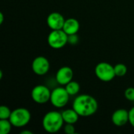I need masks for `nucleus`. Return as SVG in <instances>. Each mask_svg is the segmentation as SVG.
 <instances>
[{
  "mask_svg": "<svg viewBox=\"0 0 134 134\" xmlns=\"http://www.w3.org/2000/svg\"><path fill=\"white\" fill-rule=\"evenodd\" d=\"M72 108L80 117H90L97 112L98 103L93 97L88 94H81L75 98Z\"/></svg>",
  "mask_w": 134,
  "mask_h": 134,
  "instance_id": "obj_1",
  "label": "nucleus"
},
{
  "mask_svg": "<svg viewBox=\"0 0 134 134\" xmlns=\"http://www.w3.org/2000/svg\"><path fill=\"white\" fill-rule=\"evenodd\" d=\"M64 121L61 112L51 111L47 112L42 119V127L44 130L49 133H55L59 132L64 126Z\"/></svg>",
  "mask_w": 134,
  "mask_h": 134,
  "instance_id": "obj_2",
  "label": "nucleus"
},
{
  "mask_svg": "<svg viewBox=\"0 0 134 134\" xmlns=\"http://www.w3.org/2000/svg\"><path fill=\"white\" fill-rule=\"evenodd\" d=\"M31 119V112L25 108H18L12 111L9 117V121L13 126L20 128L27 126Z\"/></svg>",
  "mask_w": 134,
  "mask_h": 134,
  "instance_id": "obj_3",
  "label": "nucleus"
},
{
  "mask_svg": "<svg viewBox=\"0 0 134 134\" xmlns=\"http://www.w3.org/2000/svg\"><path fill=\"white\" fill-rule=\"evenodd\" d=\"M47 42L51 48L54 49H60L68 43V35L63 29L52 30L47 37Z\"/></svg>",
  "mask_w": 134,
  "mask_h": 134,
  "instance_id": "obj_4",
  "label": "nucleus"
},
{
  "mask_svg": "<svg viewBox=\"0 0 134 134\" xmlns=\"http://www.w3.org/2000/svg\"><path fill=\"white\" fill-rule=\"evenodd\" d=\"M94 71L97 79L102 82H111L116 76L114 66L107 62L98 63L96 65Z\"/></svg>",
  "mask_w": 134,
  "mask_h": 134,
  "instance_id": "obj_5",
  "label": "nucleus"
},
{
  "mask_svg": "<svg viewBox=\"0 0 134 134\" xmlns=\"http://www.w3.org/2000/svg\"><path fill=\"white\" fill-rule=\"evenodd\" d=\"M69 93L65 87H57L51 91L50 103L57 108H62L65 107L69 101Z\"/></svg>",
  "mask_w": 134,
  "mask_h": 134,
  "instance_id": "obj_6",
  "label": "nucleus"
},
{
  "mask_svg": "<svg viewBox=\"0 0 134 134\" xmlns=\"http://www.w3.org/2000/svg\"><path fill=\"white\" fill-rule=\"evenodd\" d=\"M31 96L33 101L36 104H44L50 100L51 91L46 86L38 85L32 89Z\"/></svg>",
  "mask_w": 134,
  "mask_h": 134,
  "instance_id": "obj_7",
  "label": "nucleus"
},
{
  "mask_svg": "<svg viewBox=\"0 0 134 134\" xmlns=\"http://www.w3.org/2000/svg\"><path fill=\"white\" fill-rule=\"evenodd\" d=\"M31 68L35 75L42 76L49 72L50 69V64L46 57L38 56L33 60L31 63Z\"/></svg>",
  "mask_w": 134,
  "mask_h": 134,
  "instance_id": "obj_8",
  "label": "nucleus"
},
{
  "mask_svg": "<svg viewBox=\"0 0 134 134\" xmlns=\"http://www.w3.org/2000/svg\"><path fill=\"white\" fill-rule=\"evenodd\" d=\"M74 76L73 70L68 66H63L58 69L56 74V80L57 83L62 86H65L72 81Z\"/></svg>",
  "mask_w": 134,
  "mask_h": 134,
  "instance_id": "obj_9",
  "label": "nucleus"
},
{
  "mask_svg": "<svg viewBox=\"0 0 134 134\" xmlns=\"http://www.w3.org/2000/svg\"><path fill=\"white\" fill-rule=\"evenodd\" d=\"M65 19L64 16L58 12H53L49 13L46 18L48 27L51 30H61L63 29Z\"/></svg>",
  "mask_w": 134,
  "mask_h": 134,
  "instance_id": "obj_10",
  "label": "nucleus"
},
{
  "mask_svg": "<svg viewBox=\"0 0 134 134\" xmlns=\"http://www.w3.org/2000/svg\"><path fill=\"white\" fill-rule=\"evenodd\" d=\"M111 122L116 126H123L129 122V111L124 108L115 110L111 115Z\"/></svg>",
  "mask_w": 134,
  "mask_h": 134,
  "instance_id": "obj_11",
  "label": "nucleus"
},
{
  "mask_svg": "<svg viewBox=\"0 0 134 134\" xmlns=\"http://www.w3.org/2000/svg\"><path fill=\"white\" fill-rule=\"evenodd\" d=\"M79 28H80V24L79 20H76L75 18H68L65 20L63 30L68 35L77 34L78 31H79Z\"/></svg>",
  "mask_w": 134,
  "mask_h": 134,
  "instance_id": "obj_12",
  "label": "nucleus"
},
{
  "mask_svg": "<svg viewBox=\"0 0 134 134\" xmlns=\"http://www.w3.org/2000/svg\"><path fill=\"white\" fill-rule=\"evenodd\" d=\"M61 114H62V117L64 121V123H66V124H74L75 125L78 122V120L80 117L74 108L66 109V110L63 111L61 112Z\"/></svg>",
  "mask_w": 134,
  "mask_h": 134,
  "instance_id": "obj_13",
  "label": "nucleus"
},
{
  "mask_svg": "<svg viewBox=\"0 0 134 134\" xmlns=\"http://www.w3.org/2000/svg\"><path fill=\"white\" fill-rule=\"evenodd\" d=\"M64 87L70 96H75L80 91V85L75 81H71Z\"/></svg>",
  "mask_w": 134,
  "mask_h": 134,
  "instance_id": "obj_14",
  "label": "nucleus"
},
{
  "mask_svg": "<svg viewBox=\"0 0 134 134\" xmlns=\"http://www.w3.org/2000/svg\"><path fill=\"white\" fill-rule=\"evenodd\" d=\"M12 123L9 119H0V133L9 134L12 130Z\"/></svg>",
  "mask_w": 134,
  "mask_h": 134,
  "instance_id": "obj_15",
  "label": "nucleus"
},
{
  "mask_svg": "<svg viewBox=\"0 0 134 134\" xmlns=\"http://www.w3.org/2000/svg\"><path fill=\"white\" fill-rule=\"evenodd\" d=\"M115 75L119 77H122L127 73V67L124 64H117L114 66Z\"/></svg>",
  "mask_w": 134,
  "mask_h": 134,
  "instance_id": "obj_16",
  "label": "nucleus"
},
{
  "mask_svg": "<svg viewBox=\"0 0 134 134\" xmlns=\"http://www.w3.org/2000/svg\"><path fill=\"white\" fill-rule=\"evenodd\" d=\"M12 111L5 106V105H2L0 107V119H9L10 115H11Z\"/></svg>",
  "mask_w": 134,
  "mask_h": 134,
  "instance_id": "obj_17",
  "label": "nucleus"
},
{
  "mask_svg": "<svg viewBox=\"0 0 134 134\" xmlns=\"http://www.w3.org/2000/svg\"><path fill=\"white\" fill-rule=\"evenodd\" d=\"M125 97L130 100V101H134V88L133 87H129L125 90L124 93Z\"/></svg>",
  "mask_w": 134,
  "mask_h": 134,
  "instance_id": "obj_18",
  "label": "nucleus"
},
{
  "mask_svg": "<svg viewBox=\"0 0 134 134\" xmlns=\"http://www.w3.org/2000/svg\"><path fill=\"white\" fill-rule=\"evenodd\" d=\"M64 133L67 134H74L75 133V128L74 124H66L64 126Z\"/></svg>",
  "mask_w": 134,
  "mask_h": 134,
  "instance_id": "obj_19",
  "label": "nucleus"
},
{
  "mask_svg": "<svg viewBox=\"0 0 134 134\" xmlns=\"http://www.w3.org/2000/svg\"><path fill=\"white\" fill-rule=\"evenodd\" d=\"M79 42V36L77 34L68 35V43L71 45H75Z\"/></svg>",
  "mask_w": 134,
  "mask_h": 134,
  "instance_id": "obj_20",
  "label": "nucleus"
},
{
  "mask_svg": "<svg viewBox=\"0 0 134 134\" xmlns=\"http://www.w3.org/2000/svg\"><path fill=\"white\" fill-rule=\"evenodd\" d=\"M129 123L134 128V107L129 111Z\"/></svg>",
  "mask_w": 134,
  "mask_h": 134,
  "instance_id": "obj_21",
  "label": "nucleus"
},
{
  "mask_svg": "<svg viewBox=\"0 0 134 134\" xmlns=\"http://www.w3.org/2000/svg\"><path fill=\"white\" fill-rule=\"evenodd\" d=\"M4 21V15L2 13H0V24H2Z\"/></svg>",
  "mask_w": 134,
  "mask_h": 134,
  "instance_id": "obj_22",
  "label": "nucleus"
},
{
  "mask_svg": "<svg viewBox=\"0 0 134 134\" xmlns=\"http://www.w3.org/2000/svg\"><path fill=\"white\" fill-rule=\"evenodd\" d=\"M20 134H33V133L29 130H23L20 132Z\"/></svg>",
  "mask_w": 134,
  "mask_h": 134,
  "instance_id": "obj_23",
  "label": "nucleus"
},
{
  "mask_svg": "<svg viewBox=\"0 0 134 134\" xmlns=\"http://www.w3.org/2000/svg\"><path fill=\"white\" fill-rule=\"evenodd\" d=\"M2 76H3L2 71H0V79H2Z\"/></svg>",
  "mask_w": 134,
  "mask_h": 134,
  "instance_id": "obj_24",
  "label": "nucleus"
}]
</instances>
